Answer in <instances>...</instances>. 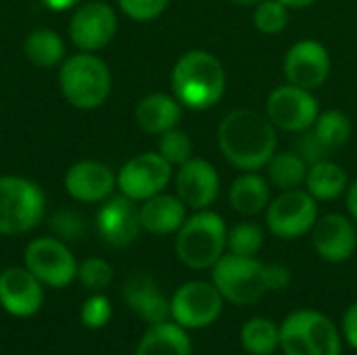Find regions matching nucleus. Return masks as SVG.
<instances>
[{
  "instance_id": "nucleus-1",
  "label": "nucleus",
  "mask_w": 357,
  "mask_h": 355,
  "mask_svg": "<svg viewBox=\"0 0 357 355\" xmlns=\"http://www.w3.org/2000/svg\"><path fill=\"white\" fill-rule=\"evenodd\" d=\"M218 149L241 172H259L278 151V130L266 113L234 109L218 126Z\"/></svg>"
},
{
  "instance_id": "nucleus-2",
  "label": "nucleus",
  "mask_w": 357,
  "mask_h": 355,
  "mask_svg": "<svg viewBox=\"0 0 357 355\" xmlns=\"http://www.w3.org/2000/svg\"><path fill=\"white\" fill-rule=\"evenodd\" d=\"M228 77L224 63L209 50L184 52L172 69V92L184 109H213L226 94Z\"/></svg>"
},
{
  "instance_id": "nucleus-3",
  "label": "nucleus",
  "mask_w": 357,
  "mask_h": 355,
  "mask_svg": "<svg viewBox=\"0 0 357 355\" xmlns=\"http://www.w3.org/2000/svg\"><path fill=\"white\" fill-rule=\"evenodd\" d=\"M211 282L218 287L224 301L234 305H253L274 291L272 264H264L257 255L224 253L211 268Z\"/></svg>"
},
{
  "instance_id": "nucleus-4",
  "label": "nucleus",
  "mask_w": 357,
  "mask_h": 355,
  "mask_svg": "<svg viewBox=\"0 0 357 355\" xmlns=\"http://www.w3.org/2000/svg\"><path fill=\"white\" fill-rule=\"evenodd\" d=\"M226 220L211 211H195L176 232V255L190 270H211L226 253Z\"/></svg>"
},
{
  "instance_id": "nucleus-5",
  "label": "nucleus",
  "mask_w": 357,
  "mask_h": 355,
  "mask_svg": "<svg viewBox=\"0 0 357 355\" xmlns=\"http://www.w3.org/2000/svg\"><path fill=\"white\" fill-rule=\"evenodd\" d=\"M59 86L67 103L75 109H96L111 94V71L92 52H77L63 61Z\"/></svg>"
},
{
  "instance_id": "nucleus-6",
  "label": "nucleus",
  "mask_w": 357,
  "mask_h": 355,
  "mask_svg": "<svg viewBox=\"0 0 357 355\" xmlns=\"http://www.w3.org/2000/svg\"><path fill=\"white\" fill-rule=\"evenodd\" d=\"M280 349L284 355H341V333L318 310H297L280 324Z\"/></svg>"
},
{
  "instance_id": "nucleus-7",
  "label": "nucleus",
  "mask_w": 357,
  "mask_h": 355,
  "mask_svg": "<svg viewBox=\"0 0 357 355\" xmlns=\"http://www.w3.org/2000/svg\"><path fill=\"white\" fill-rule=\"evenodd\" d=\"M46 211L42 188L19 176H0V234L17 236L36 228Z\"/></svg>"
},
{
  "instance_id": "nucleus-8",
  "label": "nucleus",
  "mask_w": 357,
  "mask_h": 355,
  "mask_svg": "<svg viewBox=\"0 0 357 355\" xmlns=\"http://www.w3.org/2000/svg\"><path fill=\"white\" fill-rule=\"evenodd\" d=\"M266 213V228L282 241H297L312 232L320 218V203L305 190H280L272 197Z\"/></svg>"
},
{
  "instance_id": "nucleus-9",
  "label": "nucleus",
  "mask_w": 357,
  "mask_h": 355,
  "mask_svg": "<svg viewBox=\"0 0 357 355\" xmlns=\"http://www.w3.org/2000/svg\"><path fill=\"white\" fill-rule=\"evenodd\" d=\"M224 310V297L213 282H184L169 299V318L186 331L211 326Z\"/></svg>"
},
{
  "instance_id": "nucleus-10",
  "label": "nucleus",
  "mask_w": 357,
  "mask_h": 355,
  "mask_svg": "<svg viewBox=\"0 0 357 355\" xmlns=\"http://www.w3.org/2000/svg\"><path fill=\"white\" fill-rule=\"evenodd\" d=\"M266 115L276 126V130L299 134L316 123L320 115V105L314 90L287 82L282 86H276L268 94Z\"/></svg>"
},
{
  "instance_id": "nucleus-11",
  "label": "nucleus",
  "mask_w": 357,
  "mask_h": 355,
  "mask_svg": "<svg viewBox=\"0 0 357 355\" xmlns=\"http://www.w3.org/2000/svg\"><path fill=\"white\" fill-rule=\"evenodd\" d=\"M25 268L46 287L63 289L77 278V262L67 245L59 239H33L23 253Z\"/></svg>"
},
{
  "instance_id": "nucleus-12",
  "label": "nucleus",
  "mask_w": 357,
  "mask_h": 355,
  "mask_svg": "<svg viewBox=\"0 0 357 355\" xmlns=\"http://www.w3.org/2000/svg\"><path fill=\"white\" fill-rule=\"evenodd\" d=\"M174 165L159 153H140L132 157L117 174V188L132 201H146L167 188L174 178Z\"/></svg>"
},
{
  "instance_id": "nucleus-13",
  "label": "nucleus",
  "mask_w": 357,
  "mask_h": 355,
  "mask_svg": "<svg viewBox=\"0 0 357 355\" xmlns=\"http://www.w3.org/2000/svg\"><path fill=\"white\" fill-rule=\"evenodd\" d=\"M333 69V59L328 48L312 38L295 42L282 61V71L289 84L307 88V90H318L320 86L326 84L328 75Z\"/></svg>"
},
{
  "instance_id": "nucleus-14",
  "label": "nucleus",
  "mask_w": 357,
  "mask_h": 355,
  "mask_svg": "<svg viewBox=\"0 0 357 355\" xmlns=\"http://www.w3.org/2000/svg\"><path fill=\"white\" fill-rule=\"evenodd\" d=\"M174 182L176 195L192 211L211 209L222 190V180L215 165L201 157H190L186 163H182Z\"/></svg>"
},
{
  "instance_id": "nucleus-15",
  "label": "nucleus",
  "mask_w": 357,
  "mask_h": 355,
  "mask_svg": "<svg viewBox=\"0 0 357 355\" xmlns=\"http://www.w3.org/2000/svg\"><path fill=\"white\" fill-rule=\"evenodd\" d=\"M312 245L328 264L349 262L357 251L356 220L345 213H324L312 228Z\"/></svg>"
},
{
  "instance_id": "nucleus-16",
  "label": "nucleus",
  "mask_w": 357,
  "mask_h": 355,
  "mask_svg": "<svg viewBox=\"0 0 357 355\" xmlns=\"http://www.w3.org/2000/svg\"><path fill=\"white\" fill-rule=\"evenodd\" d=\"M117 31V15L107 2H88L75 10L69 23V36L79 50L94 52L105 48Z\"/></svg>"
},
{
  "instance_id": "nucleus-17",
  "label": "nucleus",
  "mask_w": 357,
  "mask_h": 355,
  "mask_svg": "<svg viewBox=\"0 0 357 355\" xmlns=\"http://www.w3.org/2000/svg\"><path fill=\"white\" fill-rule=\"evenodd\" d=\"M96 228L102 241L111 247H128L142 230L140 207H136V201L123 195L109 197L96 213Z\"/></svg>"
},
{
  "instance_id": "nucleus-18",
  "label": "nucleus",
  "mask_w": 357,
  "mask_h": 355,
  "mask_svg": "<svg viewBox=\"0 0 357 355\" xmlns=\"http://www.w3.org/2000/svg\"><path fill=\"white\" fill-rule=\"evenodd\" d=\"M44 303L42 282L27 268H6L0 272V305L15 318H31Z\"/></svg>"
},
{
  "instance_id": "nucleus-19",
  "label": "nucleus",
  "mask_w": 357,
  "mask_h": 355,
  "mask_svg": "<svg viewBox=\"0 0 357 355\" xmlns=\"http://www.w3.org/2000/svg\"><path fill=\"white\" fill-rule=\"evenodd\" d=\"M117 186V176L107 163L100 161H79L71 165L65 174L67 192L82 203H102Z\"/></svg>"
},
{
  "instance_id": "nucleus-20",
  "label": "nucleus",
  "mask_w": 357,
  "mask_h": 355,
  "mask_svg": "<svg viewBox=\"0 0 357 355\" xmlns=\"http://www.w3.org/2000/svg\"><path fill=\"white\" fill-rule=\"evenodd\" d=\"M126 305L146 324L169 320V299L161 293L157 282L142 272L132 274L121 289Z\"/></svg>"
},
{
  "instance_id": "nucleus-21",
  "label": "nucleus",
  "mask_w": 357,
  "mask_h": 355,
  "mask_svg": "<svg viewBox=\"0 0 357 355\" xmlns=\"http://www.w3.org/2000/svg\"><path fill=\"white\" fill-rule=\"evenodd\" d=\"M186 218H188V207L180 201L178 195L159 192L142 201V207H140L142 230L155 236L176 234L186 222Z\"/></svg>"
},
{
  "instance_id": "nucleus-22",
  "label": "nucleus",
  "mask_w": 357,
  "mask_h": 355,
  "mask_svg": "<svg viewBox=\"0 0 357 355\" xmlns=\"http://www.w3.org/2000/svg\"><path fill=\"white\" fill-rule=\"evenodd\" d=\"M182 105L174 94L153 92L138 100L136 105V123L140 130L153 136H161L167 130L178 128L182 119Z\"/></svg>"
},
{
  "instance_id": "nucleus-23",
  "label": "nucleus",
  "mask_w": 357,
  "mask_h": 355,
  "mask_svg": "<svg viewBox=\"0 0 357 355\" xmlns=\"http://www.w3.org/2000/svg\"><path fill=\"white\" fill-rule=\"evenodd\" d=\"M228 201L236 213L253 218L268 209L272 201V184L259 172H241L228 188Z\"/></svg>"
},
{
  "instance_id": "nucleus-24",
  "label": "nucleus",
  "mask_w": 357,
  "mask_h": 355,
  "mask_svg": "<svg viewBox=\"0 0 357 355\" xmlns=\"http://www.w3.org/2000/svg\"><path fill=\"white\" fill-rule=\"evenodd\" d=\"M136 355H192V341L186 328L165 320L151 324L136 347Z\"/></svg>"
},
{
  "instance_id": "nucleus-25",
  "label": "nucleus",
  "mask_w": 357,
  "mask_h": 355,
  "mask_svg": "<svg viewBox=\"0 0 357 355\" xmlns=\"http://www.w3.org/2000/svg\"><path fill=\"white\" fill-rule=\"evenodd\" d=\"M349 178L347 172L331 159H322L318 163H312L305 178V190L318 201V203H331L337 201L347 192Z\"/></svg>"
},
{
  "instance_id": "nucleus-26",
  "label": "nucleus",
  "mask_w": 357,
  "mask_h": 355,
  "mask_svg": "<svg viewBox=\"0 0 357 355\" xmlns=\"http://www.w3.org/2000/svg\"><path fill=\"white\" fill-rule=\"evenodd\" d=\"M264 169H266V178L270 180L272 188L293 190V188L305 186L310 163L297 151H276Z\"/></svg>"
},
{
  "instance_id": "nucleus-27",
  "label": "nucleus",
  "mask_w": 357,
  "mask_h": 355,
  "mask_svg": "<svg viewBox=\"0 0 357 355\" xmlns=\"http://www.w3.org/2000/svg\"><path fill=\"white\" fill-rule=\"evenodd\" d=\"M312 132L316 134L320 144L331 153L349 142L354 134V123L347 113L339 109H328V111H320L316 123L312 126Z\"/></svg>"
},
{
  "instance_id": "nucleus-28",
  "label": "nucleus",
  "mask_w": 357,
  "mask_h": 355,
  "mask_svg": "<svg viewBox=\"0 0 357 355\" xmlns=\"http://www.w3.org/2000/svg\"><path fill=\"white\" fill-rule=\"evenodd\" d=\"M241 345L249 355H272L280 349V326L268 318H251L241 328Z\"/></svg>"
},
{
  "instance_id": "nucleus-29",
  "label": "nucleus",
  "mask_w": 357,
  "mask_h": 355,
  "mask_svg": "<svg viewBox=\"0 0 357 355\" xmlns=\"http://www.w3.org/2000/svg\"><path fill=\"white\" fill-rule=\"evenodd\" d=\"M23 50H25V56L38 67H52L61 63L65 56V44L61 36L48 27H40L27 33Z\"/></svg>"
},
{
  "instance_id": "nucleus-30",
  "label": "nucleus",
  "mask_w": 357,
  "mask_h": 355,
  "mask_svg": "<svg viewBox=\"0 0 357 355\" xmlns=\"http://www.w3.org/2000/svg\"><path fill=\"white\" fill-rule=\"evenodd\" d=\"M266 243V230L264 226L255 222H241L232 228H228V241L226 251L234 255H257Z\"/></svg>"
},
{
  "instance_id": "nucleus-31",
  "label": "nucleus",
  "mask_w": 357,
  "mask_h": 355,
  "mask_svg": "<svg viewBox=\"0 0 357 355\" xmlns=\"http://www.w3.org/2000/svg\"><path fill=\"white\" fill-rule=\"evenodd\" d=\"M291 8L280 0H261L253 6V27L264 36H278L289 27Z\"/></svg>"
},
{
  "instance_id": "nucleus-32",
  "label": "nucleus",
  "mask_w": 357,
  "mask_h": 355,
  "mask_svg": "<svg viewBox=\"0 0 357 355\" xmlns=\"http://www.w3.org/2000/svg\"><path fill=\"white\" fill-rule=\"evenodd\" d=\"M192 140H190V136L186 134V132H182V130H178V128H174V130H167L165 134H161L159 136V155L165 159V161H169L172 165H182V163H186L190 157H195L192 155Z\"/></svg>"
},
{
  "instance_id": "nucleus-33",
  "label": "nucleus",
  "mask_w": 357,
  "mask_h": 355,
  "mask_svg": "<svg viewBox=\"0 0 357 355\" xmlns=\"http://www.w3.org/2000/svg\"><path fill=\"white\" fill-rule=\"evenodd\" d=\"M77 280L90 291H102L113 282V268L102 257H88L77 268Z\"/></svg>"
},
{
  "instance_id": "nucleus-34",
  "label": "nucleus",
  "mask_w": 357,
  "mask_h": 355,
  "mask_svg": "<svg viewBox=\"0 0 357 355\" xmlns=\"http://www.w3.org/2000/svg\"><path fill=\"white\" fill-rule=\"evenodd\" d=\"M111 301L105 297V295H92L84 301L82 305V324L88 326V328H102L109 320H111Z\"/></svg>"
},
{
  "instance_id": "nucleus-35",
  "label": "nucleus",
  "mask_w": 357,
  "mask_h": 355,
  "mask_svg": "<svg viewBox=\"0 0 357 355\" xmlns=\"http://www.w3.org/2000/svg\"><path fill=\"white\" fill-rule=\"evenodd\" d=\"M119 8L134 21H153L169 4V0H117Z\"/></svg>"
},
{
  "instance_id": "nucleus-36",
  "label": "nucleus",
  "mask_w": 357,
  "mask_h": 355,
  "mask_svg": "<svg viewBox=\"0 0 357 355\" xmlns=\"http://www.w3.org/2000/svg\"><path fill=\"white\" fill-rule=\"evenodd\" d=\"M297 153L312 165V163H318L322 159H326L328 151L320 144V140L316 138V134L310 130L305 132H299V140H297Z\"/></svg>"
},
{
  "instance_id": "nucleus-37",
  "label": "nucleus",
  "mask_w": 357,
  "mask_h": 355,
  "mask_svg": "<svg viewBox=\"0 0 357 355\" xmlns=\"http://www.w3.org/2000/svg\"><path fill=\"white\" fill-rule=\"evenodd\" d=\"M52 230L63 239H77L84 232V222L73 211H61L52 218Z\"/></svg>"
},
{
  "instance_id": "nucleus-38",
  "label": "nucleus",
  "mask_w": 357,
  "mask_h": 355,
  "mask_svg": "<svg viewBox=\"0 0 357 355\" xmlns=\"http://www.w3.org/2000/svg\"><path fill=\"white\" fill-rule=\"evenodd\" d=\"M341 331H343V339L345 343L357 352V301L351 303L345 314H343V322H341Z\"/></svg>"
},
{
  "instance_id": "nucleus-39",
  "label": "nucleus",
  "mask_w": 357,
  "mask_h": 355,
  "mask_svg": "<svg viewBox=\"0 0 357 355\" xmlns=\"http://www.w3.org/2000/svg\"><path fill=\"white\" fill-rule=\"evenodd\" d=\"M345 205H347L349 216L356 220V224H357V180L349 182V186H347V192H345Z\"/></svg>"
},
{
  "instance_id": "nucleus-40",
  "label": "nucleus",
  "mask_w": 357,
  "mask_h": 355,
  "mask_svg": "<svg viewBox=\"0 0 357 355\" xmlns=\"http://www.w3.org/2000/svg\"><path fill=\"white\" fill-rule=\"evenodd\" d=\"M40 2L50 10H67V8L75 6L79 0H40Z\"/></svg>"
},
{
  "instance_id": "nucleus-41",
  "label": "nucleus",
  "mask_w": 357,
  "mask_h": 355,
  "mask_svg": "<svg viewBox=\"0 0 357 355\" xmlns=\"http://www.w3.org/2000/svg\"><path fill=\"white\" fill-rule=\"evenodd\" d=\"M284 6H289L291 10H297V8H307L312 4H316L318 0H280Z\"/></svg>"
},
{
  "instance_id": "nucleus-42",
  "label": "nucleus",
  "mask_w": 357,
  "mask_h": 355,
  "mask_svg": "<svg viewBox=\"0 0 357 355\" xmlns=\"http://www.w3.org/2000/svg\"><path fill=\"white\" fill-rule=\"evenodd\" d=\"M228 2H232V4H236V6H255V4H259L261 0H228Z\"/></svg>"
}]
</instances>
